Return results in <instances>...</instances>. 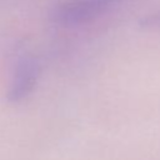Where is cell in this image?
<instances>
[{
	"label": "cell",
	"instance_id": "1",
	"mask_svg": "<svg viewBox=\"0 0 160 160\" xmlns=\"http://www.w3.org/2000/svg\"><path fill=\"white\" fill-rule=\"evenodd\" d=\"M124 0H64L50 11V20L62 28H75L91 22L112 10Z\"/></svg>",
	"mask_w": 160,
	"mask_h": 160
},
{
	"label": "cell",
	"instance_id": "2",
	"mask_svg": "<svg viewBox=\"0 0 160 160\" xmlns=\"http://www.w3.org/2000/svg\"><path fill=\"white\" fill-rule=\"evenodd\" d=\"M41 74V65L36 56L22 54L15 61L6 90V100L18 104L25 100L36 88Z\"/></svg>",
	"mask_w": 160,
	"mask_h": 160
},
{
	"label": "cell",
	"instance_id": "3",
	"mask_svg": "<svg viewBox=\"0 0 160 160\" xmlns=\"http://www.w3.org/2000/svg\"><path fill=\"white\" fill-rule=\"evenodd\" d=\"M139 25L144 29H150V30H160V11L152 12L146 15L139 21Z\"/></svg>",
	"mask_w": 160,
	"mask_h": 160
}]
</instances>
